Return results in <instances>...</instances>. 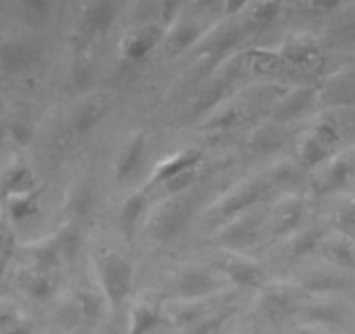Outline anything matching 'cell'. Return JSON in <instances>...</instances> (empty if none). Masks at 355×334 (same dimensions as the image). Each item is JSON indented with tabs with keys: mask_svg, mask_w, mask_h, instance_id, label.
Here are the masks:
<instances>
[{
	"mask_svg": "<svg viewBox=\"0 0 355 334\" xmlns=\"http://www.w3.org/2000/svg\"><path fill=\"white\" fill-rule=\"evenodd\" d=\"M315 98L317 87L313 86L296 87L291 93L286 94V96H281V100H279V103L274 108L275 124L302 117L303 114H306L312 108Z\"/></svg>",
	"mask_w": 355,
	"mask_h": 334,
	"instance_id": "obj_14",
	"label": "cell"
},
{
	"mask_svg": "<svg viewBox=\"0 0 355 334\" xmlns=\"http://www.w3.org/2000/svg\"><path fill=\"white\" fill-rule=\"evenodd\" d=\"M354 162L348 157H336L327 162L324 171L320 173L312 183V188L315 195H327L334 193L338 190L345 188L350 178L354 176Z\"/></svg>",
	"mask_w": 355,
	"mask_h": 334,
	"instance_id": "obj_13",
	"label": "cell"
},
{
	"mask_svg": "<svg viewBox=\"0 0 355 334\" xmlns=\"http://www.w3.org/2000/svg\"><path fill=\"white\" fill-rule=\"evenodd\" d=\"M0 334H32V326L12 313L0 315Z\"/></svg>",
	"mask_w": 355,
	"mask_h": 334,
	"instance_id": "obj_40",
	"label": "cell"
},
{
	"mask_svg": "<svg viewBox=\"0 0 355 334\" xmlns=\"http://www.w3.org/2000/svg\"><path fill=\"white\" fill-rule=\"evenodd\" d=\"M223 93H225L223 82H214L209 89L202 91V93L197 96V103H196L197 114H202V112H209L211 108L216 107V105L221 101V96H223Z\"/></svg>",
	"mask_w": 355,
	"mask_h": 334,
	"instance_id": "obj_38",
	"label": "cell"
},
{
	"mask_svg": "<svg viewBox=\"0 0 355 334\" xmlns=\"http://www.w3.org/2000/svg\"><path fill=\"white\" fill-rule=\"evenodd\" d=\"M319 56V47L310 39H296L293 42L286 44L282 49L281 58L289 64H309Z\"/></svg>",
	"mask_w": 355,
	"mask_h": 334,
	"instance_id": "obj_29",
	"label": "cell"
},
{
	"mask_svg": "<svg viewBox=\"0 0 355 334\" xmlns=\"http://www.w3.org/2000/svg\"><path fill=\"white\" fill-rule=\"evenodd\" d=\"M341 143V131L333 121H320L300 139V167L315 169L327 164Z\"/></svg>",
	"mask_w": 355,
	"mask_h": 334,
	"instance_id": "obj_2",
	"label": "cell"
},
{
	"mask_svg": "<svg viewBox=\"0 0 355 334\" xmlns=\"http://www.w3.org/2000/svg\"><path fill=\"white\" fill-rule=\"evenodd\" d=\"M300 310L295 292L284 285H265L261 299H259V312L272 322H281L288 317L295 315Z\"/></svg>",
	"mask_w": 355,
	"mask_h": 334,
	"instance_id": "obj_11",
	"label": "cell"
},
{
	"mask_svg": "<svg viewBox=\"0 0 355 334\" xmlns=\"http://www.w3.org/2000/svg\"><path fill=\"white\" fill-rule=\"evenodd\" d=\"M2 139H4V125L0 124V143H2Z\"/></svg>",
	"mask_w": 355,
	"mask_h": 334,
	"instance_id": "obj_44",
	"label": "cell"
},
{
	"mask_svg": "<svg viewBox=\"0 0 355 334\" xmlns=\"http://www.w3.org/2000/svg\"><path fill=\"white\" fill-rule=\"evenodd\" d=\"M98 282L103 291L105 299L114 312H117L129 298L135 282L132 263L114 249H103L94 256Z\"/></svg>",
	"mask_w": 355,
	"mask_h": 334,
	"instance_id": "obj_1",
	"label": "cell"
},
{
	"mask_svg": "<svg viewBox=\"0 0 355 334\" xmlns=\"http://www.w3.org/2000/svg\"><path fill=\"white\" fill-rule=\"evenodd\" d=\"M252 148L258 150V152H272V150H277L281 146L282 138L279 134L277 128H263L259 131H256V134L252 136Z\"/></svg>",
	"mask_w": 355,
	"mask_h": 334,
	"instance_id": "obj_35",
	"label": "cell"
},
{
	"mask_svg": "<svg viewBox=\"0 0 355 334\" xmlns=\"http://www.w3.org/2000/svg\"><path fill=\"white\" fill-rule=\"evenodd\" d=\"M78 305H80V312L85 319L93 320L100 317L101 303L91 291H82L78 295Z\"/></svg>",
	"mask_w": 355,
	"mask_h": 334,
	"instance_id": "obj_41",
	"label": "cell"
},
{
	"mask_svg": "<svg viewBox=\"0 0 355 334\" xmlns=\"http://www.w3.org/2000/svg\"><path fill=\"white\" fill-rule=\"evenodd\" d=\"M263 223H265L263 216L249 211L225 223L218 235V244L230 253L252 247L263 238Z\"/></svg>",
	"mask_w": 355,
	"mask_h": 334,
	"instance_id": "obj_8",
	"label": "cell"
},
{
	"mask_svg": "<svg viewBox=\"0 0 355 334\" xmlns=\"http://www.w3.org/2000/svg\"><path fill=\"white\" fill-rule=\"evenodd\" d=\"M305 218V202L296 197L281 200L268 220V234L272 238H284L295 234Z\"/></svg>",
	"mask_w": 355,
	"mask_h": 334,
	"instance_id": "obj_10",
	"label": "cell"
},
{
	"mask_svg": "<svg viewBox=\"0 0 355 334\" xmlns=\"http://www.w3.org/2000/svg\"><path fill=\"white\" fill-rule=\"evenodd\" d=\"M202 159L204 152L200 148H187L182 150V152L174 153L173 157L157 164V167L153 169L152 176L148 178V183H146L145 188H155L157 185H164V183L169 182L171 178H174V176L180 175V173L189 171V169H196Z\"/></svg>",
	"mask_w": 355,
	"mask_h": 334,
	"instance_id": "obj_12",
	"label": "cell"
},
{
	"mask_svg": "<svg viewBox=\"0 0 355 334\" xmlns=\"http://www.w3.org/2000/svg\"><path fill=\"white\" fill-rule=\"evenodd\" d=\"M232 312L234 310L228 308L220 313H213V315H204L202 319L193 324V329L190 331V334H216L225 324V320L230 319Z\"/></svg>",
	"mask_w": 355,
	"mask_h": 334,
	"instance_id": "obj_34",
	"label": "cell"
},
{
	"mask_svg": "<svg viewBox=\"0 0 355 334\" xmlns=\"http://www.w3.org/2000/svg\"><path fill=\"white\" fill-rule=\"evenodd\" d=\"M145 150L146 136L143 132H136L129 138V141L125 143L121 155H119L117 164H115V179L117 182H125L131 176H135V173L138 171L143 162Z\"/></svg>",
	"mask_w": 355,
	"mask_h": 334,
	"instance_id": "obj_15",
	"label": "cell"
},
{
	"mask_svg": "<svg viewBox=\"0 0 355 334\" xmlns=\"http://www.w3.org/2000/svg\"><path fill=\"white\" fill-rule=\"evenodd\" d=\"M30 256L33 260V267L39 268V270L49 272V274L58 270L61 267V263H63V258H61L60 249H58L54 237L32 245L30 247Z\"/></svg>",
	"mask_w": 355,
	"mask_h": 334,
	"instance_id": "obj_26",
	"label": "cell"
},
{
	"mask_svg": "<svg viewBox=\"0 0 355 334\" xmlns=\"http://www.w3.org/2000/svg\"><path fill=\"white\" fill-rule=\"evenodd\" d=\"M54 240H56L58 249H60V254L61 258H63V261H67V263H73L75 258L78 256V251H80V245H82L80 228L75 225V221H68V223H64L63 227L56 231Z\"/></svg>",
	"mask_w": 355,
	"mask_h": 334,
	"instance_id": "obj_27",
	"label": "cell"
},
{
	"mask_svg": "<svg viewBox=\"0 0 355 334\" xmlns=\"http://www.w3.org/2000/svg\"><path fill=\"white\" fill-rule=\"evenodd\" d=\"M21 288L26 296L35 301H47L54 292V284L49 272L39 270L35 267L28 268L21 275Z\"/></svg>",
	"mask_w": 355,
	"mask_h": 334,
	"instance_id": "obj_23",
	"label": "cell"
},
{
	"mask_svg": "<svg viewBox=\"0 0 355 334\" xmlns=\"http://www.w3.org/2000/svg\"><path fill=\"white\" fill-rule=\"evenodd\" d=\"M164 39H166V28L162 25L146 23V25L135 26L122 39V54L125 60L138 63L146 60L164 42Z\"/></svg>",
	"mask_w": 355,
	"mask_h": 334,
	"instance_id": "obj_9",
	"label": "cell"
},
{
	"mask_svg": "<svg viewBox=\"0 0 355 334\" xmlns=\"http://www.w3.org/2000/svg\"><path fill=\"white\" fill-rule=\"evenodd\" d=\"M146 207H148V197H146L145 192L131 193L122 204L121 214H119V227H121L125 242H129V244L135 238L138 225L141 221L143 214H145Z\"/></svg>",
	"mask_w": 355,
	"mask_h": 334,
	"instance_id": "obj_17",
	"label": "cell"
},
{
	"mask_svg": "<svg viewBox=\"0 0 355 334\" xmlns=\"http://www.w3.org/2000/svg\"><path fill=\"white\" fill-rule=\"evenodd\" d=\"M320 253L324 254V258L329 263L355 274V240L341 237V235L333 238H326L322 247H320Z\"/></svg>",
	"mask_w": 355,
	"mask_h": 334,
	"instance_id": "obj_18",
	"label": "cell"
},
{
	"mask_svg": "<svg viewBox=\"0 0 355 334\" xmlns=\"http://www.w3.org/2000/svg\"><path fill=\"white\" fill-rule=\"evenodd\" d=\"M300 166L295 164H279L268 175L277 190H293L300 183Z\"/></svg>",
	"mask_w": 355,
	"mask_h": 334,
	"instance_id": "obj_32",
	"label": "cell"
},
{
	"mask_svg": "<svg viewBox=\"0 0 355 334\" xmlns=\"http://www.w3.org/2000/svg\"><path fill=\"white\" fill-rule=\"evenodd\" d=\"M40 193L42 190H33V192L23 193V195H15L11 199L6 200V213H8V220L11 223L18 225L23 221L30 220L40 211Z\"/></svg>",
	"mask_w": 355,
	"mask_h": 334,
	"instance_id": "obj_21",
	"label": "cell"
},
{
	"mask_svg": "<svg viewBox=\"0 0 355 334\" xmlns=\"http://www.w3.org/2000/svg\"><path fill=\"white\" fill-rule=\"evenodd\" d=\"M213 268L239 289H263L266 275L254 261L237 253H225L213 261Z\"/></svg>",
	"mask_w": 355,
	"mask_h": 334,
	"instance_id": "obj_7",
	"label": "cell"
},
{
	"mask_svg": "<svg viewBox=\"0 0 355 334\" xmlns=\"http://www.w3.org/2000/svg\"><path fill=\"white\" fill-rule=\"evenodd\" d=\"M244 122V115H242V110L239 108H228V110L221 112L220 115L214 114L213 117L209 118V122L206 124L207 129H232L237 128L239 124Z\"/></svg>",
	"mask_w": 355,
	"mask_h": 334,
	"instance_id": "obj_39",
	"label": "cell"
},
{
	"mask_svg": "<svg viewBox=\"0 0 355 334\" xmlns=\"http://www.w3.org/2000/svg\"><path fill=\"white\" fill-rule=\"evenodd\" d=\"M119 15V4L115 2H89L82 8L78 18L77 30H75V49L85 51L98 37L107 33L112 28Z\"/></svg>",
	"mask_w": 355,
	"mask_h": 334,
	"instance_id": "obj_5",
	"label": "cell"
},
{
	"mask_svg": "<svg viewBox=\"0 0 355 334\" xmlns=\"http://www.w3.org/2000/svg\"><path fill=\"white\" fill-rule=\"evenodd\" d=\"M331 225L341 237L355 240V202L340 207L331 218Z\"/></svg>",
	"mask_w": 355,
	"mask_h": 334,
	"instance_id": "obj_31",
	"label": "cell"
},
{
	"mask_svg": "<svg viewBox=\"0 0 355 334\" xmlns=\"http://www.w3.org/2000/svg\"><path fill=\"white\" fill-rule=\"evenodd\" d=\"M108 103H110V100H108V96H105V94H96V96L89 98V100L78 108L77 114H75V129H77L78 132H85L93 128V125H96L98 122L101 121V117L107 114Z\"/></svg>",
	"mask_w": 355,
	"mask_h": 334,
	"instance_id": "obj_24",
	"label": "cell"
},
{
	"mask_svg": "<svg viewBox=\"0 0 355 334\" xmlns=\"http://www.w3.org/2000/svg\"><path fill=\"white\" fill-rule=\"evenodd\" d=\"M300 285L302 289L309 292H338L347 289L348 281L343 275H338L334 272L326 270H313L306 272L300 279Z\"/></svg>",
	"mask_w": 355,
	"mask_h": 334,
	"instance_id": "obj_22",
	"label": "cell"
},
{
	"mask_svg": "<svg viewBox=\"0 0 355 334\" xmlns=\"http://www.w3.org/2000/svg\"><path fill=\"white\" fill-rule=\"evenodd\" d=\"M200 37H202V32L197 23L180 21L167 33V39H164V42H167V53L171 56H180L189 51L193 44L200 42Z\"/></svg>",
	"mask_w": 355,
	"mask_h": 334,
	"instance_id": "obj_20",
	"label": "cell"
},
{
	"mask_svg": "<svg viewBox=\"0 0 355 334\" xmlns=\"http://www.w3.org/2000/svg\"><path fill=\"white\" fill-rule=\"evenodd\" d=\"M223 288L213 267H190L173 279L171 292L183 301H200Z\"/></svg>",
	"mask_w": 355,
	"mask_h": 334,
	"instance_id": "obj_6",
	"label": "cell"
},
{
	"mask_svg": "<svg viewBox=\"0 0 355 334\" xmlns=\"http://www.w3.org/2000/svg\"><path fill=\"white\" fill-rule=\"evenodd\" d=\"M164 322L160 303L141 301L135 306L129 324V334H148Z\"/></svg>",
	"mask_w": 355,
	"mask_h": 334,
	"instance_id": "obj_19",
	"label": "cell"
},
{
	"mask_svg": "<svg viewBox=\"0 0 355 334\" xmlns=\"http://www.w3.org/2000/svg\"><path fill=\"white\" fill-rule=\"evenodd\" d=\"M275 190L277 188L274 186L272 179L268 178V175L259 179H252L248 185H242L234 193L225 197L214 209V218H216V221L228 223V221L252 211V207H256L258 204L270 199Z\"/></svg>",
	"mask_w": 355,
	"mask_h": 334,
	"instance_id": "obj_3",
	"label": "cell"
},
{
	"mask_svg": "<svg viewBox=\"0 0 355 334\" xmlns=\"http://www.w3.org/2000/svg\"><path fill=\"white\" fill-rule=\"evenodd\" d=\"M326 235L319 227H310L300 231L291 240V256L293 258H305L310 254L317 253L322 247Z\"/></svg>",
	"mask_w": 355,
	"mask_h": 334,
	"instance_id": "obj_28",
	"label": "cell"
},
{
	"mask_svg": "<svg viewBox=\"0 0 355 334\" xmlns=\"http://www.w3.org/2000/svg\"><path fill=\"white\" fill-rule=\"evenodd\" d=\"M30 60H32V53L25 46L6 44L4 47H0V61L8 68H12V70L25 67V64L30 63Z\"/></svg>",
	"mask_w": 355,
	"mask_h": 334,
	"instance_id": "obj_33",
	"label": "cell"
},
{
	"mask_svg": "<svg viewBox=\"0 0 355 334\" xmlns=\"http://www.w3.org/2000/svg\"><path fill=\"white\" fill-rule=\"evenodd\" d=\"M12 251V238L6 225L0 223V254Z\"/></svg>",
	"mask_w": 355,
	"mask_h": 334,
	"instance_id": "obj_42",
	"label": "cell"
},
{
	"mask_svg": "<svg viewBox=\"0 0 355 334\" xmlns=\"http://www.w3.org/2000/svg\"><path fill=\"white\" fill-rule=\"evenodd\" d=\"M33 190H37L35 176L25 164L12 166L0 178V200L2 202H6V200L15 195L33 192Z\"/></svg>",
	"mask_w": 355,
	"mask_h": 334,
	"instance_id": "obj_16",
	"label": "cell"
},
{
	"mask_svg": "<svg viewBox=\"0 0 355 334\" xmlns=\"http://www.w3.org/2000/svg\"><path fill=\"white\" fill-rule=\"evenodd\" d=\"M305 317L317 322H338L341 317L340 308L333 303H319V305H306L303 310Z\"/></svg>",
	"mask_w": 355,
	"mask_h": 334,
	"instance_id": "obj_36",
	"label": "cell"
},
{
	"mask_svg": "<svg viewBox=\"0 0 355 334\" xmlns=\"http://www.w3.org/2000/svg\"><path fill=\"white\" fill-rule=\"evenodd\" d=\"M11 256H12V251L0 254V282H2V279H4V274L6 270H8V265H9V260H11Z\"/></svg>",
	"mask_w": 355,
	"mask_h": 334,
	"instance_id": "obj_43",
	"label": "cell"
},
{
	"mask_svg": "<svg viewBox=\"0 0 355 334\" xmlns=\"http://www.w3.org/2000/svg\"><path fill=\"white\" fill-rule=\"evenodd\" d=\"M196 204L192 202L187 193L183 195H173L166 204L155 211L153 218L148 223L150 234L157 240H171L178 237L189 225L190 218L193 216Z\"/></svg>",
	"mask_w": 355,
	"mask_h": 334,
	"instance_id": "obj_4",
	"label": "cell"
},
{
	"mask_svg": "<svg viewBox=\"0 0 355 334\" xmlns=\"http://www.w3.org/2000/svg\"><path fill=\"white\" fill-rule=\"evenodd\" d=\"M197 179V167L196 169H189V171H183L180 175H176L174 178H171L169 182L164 183L167 193L171 197L173 195H183V193L189 192L192 188V185Z\"/></svg>",
	"mask_w": 355,
	"mask_h": 334,
	"instance_id": "obj_37",
	"label": "cell"
},
{
	"mask_svg": "<svg viewBox=\"0 0 355 334\" xmlns=\"http://www.w3.org/2000/svg\"><path fill=\"white\" fill-rule=\"evenodd\" d=\"M244 9L248 25L261 28L265 25H270L277 18L281 4L277 2H252V4H245Z\"/></svg>",
	"mask_w": 355,
	"mask_h": 334,
	"instance_id": "obj_30",
	"label": "cell"
},
{
	"mask_svg": "<svg viewBox=\"0 0 355 334\" xmlns=\"http://www.w3.org/2000/svg\"><path fill=\"white\" fill-rule=\"evenodd\" d=\"M241 35L242 28L239 25H225L220 30H214L213 33H209L207 39L200 40V51L211 54V56L223 54L241 40Z\"/></svg>",
	"mask_w": 355,
	"mask_h": 334,
	"instance_id": "obj_25",
	"label": "cell"
}]
</instances>
